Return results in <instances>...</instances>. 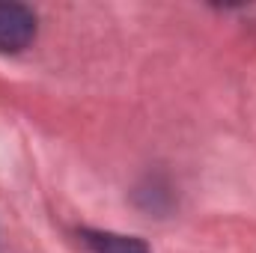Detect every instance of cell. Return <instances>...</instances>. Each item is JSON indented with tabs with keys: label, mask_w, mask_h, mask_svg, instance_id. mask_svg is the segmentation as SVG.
I'll return each instance as SVG.
<instances>
[{
	"label": "cell",
	"mask_w": 256,
	"mask_h": 253,
	"mask_svg": "<svg viewBox=\"0 0 256 253\" xmlns=\"http://www.w3.org/2000/svg\"><path fill=\"white\" fill-rule=\"evenodd\" d=\"M36 36V15L24 3H0V51L18 54Z\"/></svg>",
	"instance_id": "1"
},
{
	"label": "cell",
	"mask_w": 256,
	"mask_h": 253,
	"mask_svg": "<svg viewBox=\"0 0 256 253\" xmlns=\"http://www.w3.org/2000/svg\"><path fill=\"white\" fill-rule=\"evenodd\" d=\"M84 244L92 253H149V248L140 238L116 236V232H96V230H80Z\"/></svg>",
	"instance_id": "2"
}]
</instances>
